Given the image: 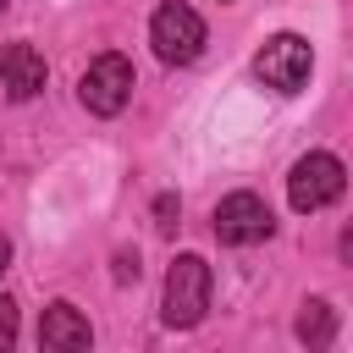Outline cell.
<instances>
[{"mask_svg":"<svg viewBox=\"0 0 353 353\" xmlns=\"http://www.w3.org/2000/svg\"><path fill=\"white\" fill-rule=\"evenodd\" d=\"M309 72H314V50H309V39H298V33H276V39H265L259 55H254V77H259L270 94H298V88L309 83Z\"/></svg>","mask_w":353,"mask_h":353,"instance_id":"6da1fadb","label":"cell"},{"mask_svg":"<svg viewBox=\"0 0 353 353\" xmlns=\"http://www.w3.org/2000/svg\"><path fill=\"white\" fill-rule=\"evenodd\" d=\"M149 44H154V55L165 66H188L204 50V17L193 6H182V0H165L154 11V22H149Z\"/></svg>","mask_w":353,"mask_h":353,"instance_id":"3957f363","label":"cell"},{"mask_svg":"<svg viewBox=\"0 0 353 353\" xmlns=\"http://www.w3.org/2000/svg\"><path fill=\"white\" fill-rule=\"evenodd\" d=\"M176 210H182V204H176V193H160V199H154V221H160L165 232L176 226Z\"/></svg>","mask_w":353,"mask_h":353,"instance_id":"8fae6325","label":"cell"},{"mask_svg":"<svg viewBox=\"0 0 353 353\" xmlns=\"http://www.w3.org/2000/svg\"><path fill=\"white\" fill-rule=\"evenodd\" d=\"M270 210H265V199L259 193H226L221 204H215V237L226 243V248H248V243H265L270 237Z\"/></svg>","mask_w":353,"mask_h":353,"instance_id":"8992f818","label":"cell"},{"mask_svg":"<svg viewBox=\"0 0 353 353\" xmlns=\"http://www.w3.org/2000/svg\"><path fill=\"white\" fill-rule=\"evenodd\" d=\"M44 77H50V72H44V55H39L33 44L17 39V44L0 50V88H6L17 105L33 99V94H44Z\"/></svg>","mask_w":353,"mask_h":353,"instance_id":"52a82bcc","label":"cell"},{"mask_svg":"<svg viewBox=\"0 0 353 353\" xmlns=\"http://www.w3.org/2000/svg\"><path fill=\"white\" fill-rule=\"evenodd\" d=\"M17 342V303L0 292V347H11Z\"/></svg>","mask_w":353,"mask_h":353,"instance_id":"30bf717a","label":"cell"},{"mask_svg":"<svg viewBox=\"0 0 353 353\" xmlns=\"http://www.w3.org/2000/svg\"><path fill=\"white\" fill-rule=\"evenodd\" d=\"M298 336L309 342V347H325L331 336H336V314H331V303H303V314H298Z\"/></svg>","mask_w":353,"mask_h":353,"instance_id":"9c48e42d","label":"cell"},{"mask_svg":"<svg viewBox=\"0 0 353 353\" xmlns=\"http://www.w3.org/2000/svg\"><path fill=\"white\" fill-rule=\"evenodd\" d=\"M77 99L94 110V116H116L127 99H132V61L127 55H99V61H88V72H83V83H77Z\"/></svg>","mask_w":353,"mask_h":353,"instance_id":"5b68a950","label":"cell"},{"mask_svg":"<svg viewBox=\"0 0 353 353\" xmlns=\"http://www.w3.org/2000/svg\"><path fill=\"white\" fill-rule=\"evenodd\" d=\"M39 342H44L50 353H83V347L94 342V331H88V320L77 314V303H50L44 320H39Z\"/></svg>","mask_w":353,"mask_h":353,"instance_id":"ba28073f","label":"cell"},{"mask_svg":"<svg viewBox=\"0 0 353 353\" xmlns=\"http://www.w3.org/2000/svg\"><path fill=\"white\" fill-rule=\"evenodd\" d=\"M204 309H210V265L199 254H176L165 270V325L188 331L204 320Z\"/></svg>","mask_w":353,"mask_h":353,"instance_id":"7a4b0ae2","label":"cell"},{"mask_svg":"<svg viewBox=\"0 0 353 353\" xmlns=\"http://www.w3.org/2000/svg\"><path fill=\"white\" fill-rule=\"evenodd\" d=\"M6 6H11V0H0V11H6Z\"/></svg>","mask_w":353,"mask_h":353,"instance_id":"5bb4252c","label":"cell"},{"mask_svg":"<svg viewBox=\"0 0 353 353\" xmlns=\"http://www.w3.org/2000/svg\"><path fill=\"white\" fill-rule=\"evenodd\" d=\"M6 265H11V237L0 232V276H6Z\"/></svg>","mask_w":353,"mask_h":353,"instance_id":"4fadbf2b","label":"cell"},{"mask_svg":"<svg viewBox=\"0 0 353 353\" xmlns=\"http://www.w3.org/2000/svg\"><path fill=\"white\" fill-rule=\"evenodd\" d=\"M138 270H143V265H138V254H132V248H121V254H116V281L127 287V281H138Z\"/></svg>","mask_w":353,"mask_h":353,"instance_id":"7c38bea8","label":"cell"},{"mask_svg":"<svg viewBox=\"0 0 353 353\" xmlns=\"http://www.w3.org/2000/svg\"><path fill=\"white\" fill-rule=\"evenodd\" d=\"M342 188H347V171H342V160H336V154H325V149L303 154V160L292 165V176H287V199H292V210H298V215H314V210L336 204V199H342Z\"/></svg>","mask_w":353,"mask_h":353,"instance_id":"277c9868","label":"cell"}]
</instances>
